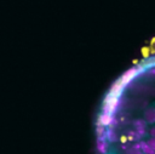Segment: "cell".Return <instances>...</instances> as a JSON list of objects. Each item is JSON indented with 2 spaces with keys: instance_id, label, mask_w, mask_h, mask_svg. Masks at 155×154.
Returning <instances> with one entry per match:
<instances>
[{
  "instance_id": "obj_1",
  "label": "cell",
  "mask_w": 155,
  "mask_h": 154,
  "mask_svg": "<svg viewBox=\"0 0 155 154\" xmlns=\"http://www.w3.org/2000/svg\"><path fill=\"white\" fill-rule=\"evenodd\" d=\"M98 154H155V56L109 90L97 119Z\"/></svg>"
}]
</instances>
